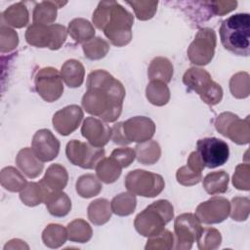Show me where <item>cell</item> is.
<instances>
[{"mask_svg":"<svg viewBox=\"0 0 250 250\" xmlns=\"http://www.w3.org/2000/svg\"><path fill=\"white\" fill-rule=\"evenodd\" d=\"M136 196L130 191L122 192L116 195L110 202L112 212L118 216H128L132 214L136 208Z\"/></svg>","mask_w":250,"mask_h":250,"instance_id":"cell-36","label":"cell"},{"mask_svg":"<svg viewBox=\"0 0 250 250\" xmlns=\"http://www.w3.org/2000/svg\"><path fill=\"white\" fill-rule=\"evenodd\" d=\"M250 200L248 197L236 196L231 200V210L229 212L230 217L234 221H245L249 216Z\"/></svg>","mask_w":250,"mask_h":250,"instance_id":"cell-42","label":"cell"},{"mask_svg":"<svg viewBox=\"0 0 250 250\" xmlns=\"http://www.w3.org/2000/svg\"><path fill=\"white\" fill-rule=\"evenodd\" d=\"M2 20L8 25L21 28L28 23V11L22 2H19L10 6L2 13Z\"/></svg>","mask_w":250,"mask_h":250,"instance_id":"cell-29","label":"cell"},{"mask_svg":"<svg viewBox=\"0 0 250 250\" xmlns=\"http://www.w3.org/2000/svg\"><path fill=\"white\" fill-rule=\"evenodd\" d=\"M129 4L140 21H147L151 19L157 10V1H128Z\"/></svg>","mask_w":250,"mask_h":250,"instance_id":"cell-41","label":"cell"},{"mask_svg":"<svg viewBox=\"0 0 250 250\" xmlns=\"http://www.w3.org/2000/svg\"><path fill=\"white\" fill-rule=\"evenodd\" d=\"M176 178L179 184L188 187L198 184L202 180V174L192 171L188 166H183L178 169Z\"/></svg>","mask_w":250,"mask_h":250,"instance_id":"cell-46","label":"cell"},{"mask_svg":"<svg viewBox=\"0 0 250 250\" xmlns=\"http://www.w3.org/2000/svg\"><path fill=\"white\" fill-rule=\"evenodd\" d=\"M67 237L70 241L85 243L92 237L93 230L91 226L83 219H75L67 227Z\"/></svg>","mask_w":250,"mask_h":250,"instance_id":"cell-34","label":"cell"},{"mask_svg":"<svg viewBox=\"0 0 250 250\" xmlns=\"http://www.w3.org/2000/svg\"><path fill=\"white\" fill-rule=\"evenodd\" d=\"M82 106L104 122H114L121 114L125 89L120 81L104 69L92 71L86 82Z\"/></svg>","mask_w":250,"mask_h":250,"instance_id":"cell-1","label":"cell"},{"mask_svg":"<svg viewBox=\"0 0 250 250\" xmlns=\"http://www.w3.org/2000/svg\"><path fill=\"white\" fill-rule=\"evenodd\" d=\"M75 187L77 193L84 198L98 195L103 188L100 180L93 174H86L79 177Z\"/></svg>","mask_w":250,"mask_h":250,"instance_id":"cell-35","label":"cell"},{"mask_svg":"<svg viewBox=\"0 0 250 250\" xmlns=\"http://www.w3.org/2000/svg\"><path fill=\"white\" fill-rule=\"evenodd\" d=\"M210 5H211V10L213 14L223 16L234 10L237 6V2L236 1H214V2H210Z\"/></svg>","mask_w":250,"mask_h":250,"instance_id":"cell-48","label":"cell"},{"mask_svg":"<svg viewBox=\"0 0 250 250\" xmlns=\"http://www.w3.org/2000/svg\"><path fill=\"white\" fill-rule=\"evenodd\" d=\"M216 39V33L212 28L199 29L188 49V60L197 65L209 63L215 54Z\"/></svg>","mask_w":250,"mask_h":250,"instance_id":"cell-9","label":"cell"},{"mask_svg":"<svg viewBox=\"0 0 250 250\" xmlns=\"http://www.w3.org/2000/svg\"><path fill=\"white\" fill-rule=\"evenodd\" d=\"M22 248H25V249H28V245H26L24 243V241L22 240H20V239H12L10 240L5 246H4V249L7 250V249H22Z\"/></svg>","mask_w":250,"mask_h":250,"instance_id":"cell-51","label":"cell"},{"mask_svg":"<svg viewBox=\"0 0 250 250\" xmlns=\"http://www.w3.org/2000/svg\"><path fill=\"white\" fill-rule=\"evenodd\" d=\"M66 35L67 30L62 24L33 23L25 31V40L31 46L58 50L64 43Z\"/></svg>","mask_w":250,"mask_h":250,"instance_id":"cell-6","label":"cell"},{"mask_svg":"<svg viewBox=\"0 0 250 250\" xmlns=\"http://www.w3.org/2000/svg\"><path fill=\"white\" fill-rule=\"evenodd\" d=\"M20 198L23 204L33 207L42 202H45L46 193L39 183H27L25 188L21 191Z\"/></svg>","mask_w":250,"mask_h":250,"instance_id":"cell-37","label":"cell"},{"mask_svg":"<svg viewBox=\"0 0 250 250\" xmlns=\"http://www.w3.org/2000/svg\"><path fill=\"white\" fill-rule=\"evenodd\" d=\"M229 175L221 170L207 174L203 179V188L211 195L225 193L229 187Z\"/></svg>","mask_w":250,"mask_h":250,"instance_id":"cell-30","label":"cell"},{"mask_svg":"<svg viewBox=\"0 0 250 250\" xmlns=\"http://www.w3.org/2000/svg\"><path fill=\"white\" fill-rule=\"evenodd\" d=\"M230 212L229 201L222 196H213L205 202L200 203L195 215L203 224H219L225 221Z\"/></svg>","mask_w":250,"mask_h":250,"instance_id":"cell-14","label":"cell"},{"mask_svg":"<svg viewBox=\"0 0 250 250\" xmlns=\"http://www.w3.org/2000/svg\"><path fill=\"white\" fill-rule=\"evenodd\" d=\"M93 22L114 46H125L132 39L134 17L115 1L100 2L93 14Z\"/></svg>","mask_w":250,"mask_h":250,"instance_id":"cell-2","label":"cell"},{"mask_svg":"<svg viewBox=\"0 0 250 250\" xmlns=\"http://www.w3.org/2000/svg\"><path fill=\"white\" fill-rule=\"evenodd\" d=\"M196 241L199 249L213 250L220 246L222 242V236L218 229L213 228H204L202 229Z\"/></svg>","mask_w":250,"mask_h":250,"instance_id":"cell-39","label":"cell"},{"mask_svg":"<svg viewBox=\"0 0 250 250\" xmlns=\"http://www.w3.org/2000/svg\"><path fill=\"white\" fill-rule=\"evenodd\" d=\"M45 204L49 213L55 217H64L71 209L70 198L62 190L51 193L47 197Z\"/></svg>","mask_w":250,"mask_h":250,"instance_id":"cell-27","label":"cell"},{"mask_svg":"<svg viewBox=\"0 0 250 250\" xmlns=\"http://www.w3.org/2000/svg\"><path fill=\"white\" fill-rule=\"evenodd\" d=\"M196 147L204 166L211 169L224 165L229 156L228 144L215 137L198 140Z\"/></svg>","mask_w":250,"mask_h":250,"instance_id":"cell-12","label":"cell"},{"mask_svg":"<svg viewBox=\"0 0 250 250\" xmlns=\"http://www.w3.org/2000/svg\"><path fill=\"white\" fill-rule=\"evenodd\" d=\"M124 185L130 192L144 197H154L161 193L165 187L162 176L141 169L129 172Z\"/></svg>","mask_w":250,"mask_h":250,"instance_id":"cell-7","label":"cell"},{"mask_svg":"<svg viewBox=\"0 0 250 250\" xmlns=\"http://www.w3.org/2000/svg\"><path fill=\"white\" fill-rule=\"evenodd\" d=\"M147 76L150 81L158 80L167 84L173 76V64L167 58L156 57L149 63Z\"/></svg>","mask_w":250,"mask_h":250,"instance_id":"cell-23","label":"cell"},{"mask_svg":"<svg viewBox=\"0 0 250 250\" xmlns=\"http://www.w3.org/2000/svg\"><path fill=\"white\" fill-rule=\"evenodd\" d=\"M32 150L42 161L48 162L55 159L60 151V142L48 129L38 130L32 138Z\"/></svg>","mask_w":250,"mask_h":250,"instance_id":"cell-16","label":"cell"},{"mask_svg":"<svg viewBox=\"0 0 250 250\" xmlns=\"http://www.w3.org/2000/svg\"><path fill=\"white\" fill-rule=\"evenodd\" d=\"M220 38L226 50L237 56H248L250 46V17L247 13L232 15L220 26Z\"/></svg>","mask_w":250,"mask_h":250,"instance_id":"cell-3","label":"cell"},{"mask_svg":"<svg viewBox=\"0 0 250 250\" xmlns=\"http://www.w3.org/2000/svg\"><path fill=\"white\" fill-rule=\"evenodd\" d=\"M174 236L171 231L164 229L157 235L148 237L146 249H171L173 248Z\"/></svg>","mask_w":250,"mask_h":250,"instance_id":"cell-43","label":"cell"},{"mask_svg":"<svg viewBox=\"0 0 250 250\" xmlns=\"http://www.w3.org/2000/svg\"><path fill=\"white\" fill-rule=\"evenodd\" d=\"M99 180L105 184L114 183L121 175L122 167L119 163L110 157H104L95 167Z\"/></svg>","mask_w":250,"mask_h":250,"instance_id":"cell-26","label":"cell"},{"mask_svg":"<svg viewBox=\"0 0 250 250\" xmlns=\"http://www.w3.org/2000/svg\"><path fill=\"white\" fill-rule=\"evenodd\" d=\"M67 159L75 166L84 169H93L104 157L103 147H96L89 143L71 140L65 147Z\"/></svg>","mask_w":250,"mask_h":250,"instance_id":"cell-8","label":"cell"},{"mask_svg":"<svg viewBox=\"0 0 250 250\" xmlns=\"http://www.w3.org/2000/svg\"><path fill=\"white\" fill-rule=\"evenodd\" d=\"M187 166L191 169L192 171L194 172H198V173H201L203 171V169L205 168L199 154L197 151H192L188 158V164Z\"/></svg>","mask_w":250,"mask_h":250,"instance_id":"cell-50","label":"cell"},{"mask_svg":"<svg viewBox=\"0 0 250 250\" xmlns=\"http://www.w3.org/2000/svg\"><path fill=\"white\" fill-rule=\"evenodd\" d=\"M87 211L90 222L96 226H101L108 222L112 213L109 201L104 198H98L92 201Z\"/></svg>","mask_w":250,"mask_h":250,"instance_id":"cell-25","label":"cell"},{"mask_svg":"<svg viewBox=\"0 0 250 250\" xmlns=\"http://www.w3.org/2000/svg\"><path fill=\"white\" fill-rule=\"evenodd\" d=\"M19 43V38L17 32L6 26L4 23L1 24V39H0V49L1 52H10L14 50Z\"/></svg>","mask_w":250,"mask_h":250,"instance_id":"cell-45","label":"cell"},{"mask_svg":"<svg viewBox=\"0 0 250 250\" xmlns=\"http://www.w3.org/2000/svg\"><path fill=\"white\" fill-rule=\"evenodd\" d=\"M85 57L89 60H101L109 50V44L101 37H95L82 45Z\"/></svg>","mask_w":250,"mask_h":250,"instance_id":"cell-38","label":"cell"},{"mask_svg":"<svg viewBox=\"0 0 250 250\" xmlns=\"http://www.w3.org/2000/svg\"><path fill=\"white\" fill-rule=\"evenodd\" d=\"M110 156L116 160L122 168H126L136 158V152L132 147H119L115 148L111 152Z\"/></svg>","mask_w":250,"mask_h":250,"instance_id":"cell-47","label":"cell"},{"mask_svg":"<svg viewBox=\"0 0 250 250\" xmlns=\"http://www.w3.org/2000/svg\"><path fill=\"white\" fill-rule=\"evenodd\" d=\"M249 172L250 166L248 163L238 164L232 176V184L237 189L249 190Z\"/></svg>","mask_w":250,"mask_h":250,"instance_id":"cell-44","label":"cell"},{"mask_svg":"<svg viewBox=\"0 0 250 250\" xmlns=\"http://www.w3.org/2000/svg\"><path fill=\"white\" fill-rule=\"evenodd\" d=\"M34 82L37 93L48 103L59 100L63 93L62 78L58 69L54 67L48 66L39 69Z\"/></svg>","mask_w":250,"mask_h":250,"instance_id":"cell-13","label":"cell"},{"mask_svg":"<svg viewBox=\"0 0 250 250\" xmlns=\"http://www.w3.org/2000/svg\"><path fill=\"white\" fill-rule=\"evenodd\" d=\"M148 102L154 105L162 106L169 102L170 91L166 83L158 80H151L146 89Z\"/></svg>","mask_w":250,"mask_h":250,"instance_id":"cell-32","label":"cell"},{"mask_svg":"<svg viewBox=\"0 0 250 250\" xmlns=\"http://www.w3.org/2000/svg\"><path fill=\"white\" fill-rule=\"evenodd\" d=\"M112 129L103 120L96 117H87L82 124V136L96 147H103L111 140Z\"/></svg>","mask_w":250,"mask_h":250,"instance_id":"cell-18","label":"cell"},{"mask_svg":"<svg viewBox=\"0 0 250 250\" xmlns=\"http://www.w3.org/2000/svg\"><path fill=\"white\" fill-rule=\"evenodd\" d=\"M183 82L189 90L198 94L201 100L209 105H215L222 101L223 89L221 85L213 81L209 72L203 68H188L183 76Z\"/></svg>","mask_w":250,"mask_h":250,"instance_id":"cell-5","label":"cell"},{"mask_svg":"<svg viewBox=\"0 0 250 250\" xmlns=\"http://www.w3.org/2000/svg\"><path fill=\"white\" fill-rule=\"evenodd\" d=\"M16 163L21 171L30 179L38 177L43 171V162L35 155L32 148H21L16 157Z\"/></svg>","mask_w":250,"mask_h":250,"instance_id":"cell-20","label":"cell"},{"mask_svg":"<svg viewBox=\"0 0 250 250\" xmlns=\"http://www.w3.org/2000/svg\"><path fill=\"white\" fill-rule=\"evenodd\" d=\"M174 217L172 204L165 199L152 202L139 213L134 221L136 230L143 236L151 237L164 230L165 225Z\"/></svg>","mask_w":250,"mask_h":250,"instance_id":"cell-4","label":"cell"},{"mask_svg":"<svg viewBox=\"0 0 250 250\" xmlns=\"http://www.w3.org/2000/svg\"><path fill=\"white\" fill-rule=\"evenodd\" d=\"M66 2L59 1H43L38 3L33 10V23L50 25L57 19V11L59 8L65 5Z\"/></svg>","mask_w":250,"mask_h":250,"instance_id":"cell-21","label":"cell"},{"mask_svg":"<svg viewBox=\"0 0 250 250\" xmlns=\"http://www.w3.org/2000/svg\"><path fill=\"white\" fill-rule=\"evenodd\" d=\"M67 32L75 42L82 44L90 41L95 36V28L92 23L81 18L74 19L69 22Z\"/></svg>","mask_w":250,"mask_h":250,"instance_id":"cell-24","label":"cell"},{"mask_svg":"<svg viewBox=\"0 0 250 250\" xmlns=\"http://www.w3.org/2000/svg\"><path fill=\"white\" fill-rule=\"evenodd\" d=\"M67 181H68V174L66 169L62 165L59 163H55V164H51L48 167L44 177L38 183L45 190L46 199H47V197L51 193L56 191H61L62 189H63L67 185Z\"/></svg>","mask_w":250,"mask_h":250,"instance_id":"cell-19","label":"cell"},{"mask_svg":"<svg viewBox=\"0 0 250 250\" xmlns=\"http://www.w3.org/2000/svg\"><path fill=\"white\" fill-rule=\"evenodd\" d=\"M215 126L219 133L238 145H245L249 142V116L239 119L232 112H223L216 119Z\"/></svg>","mask_w":250,"mask_h":250,"instance_id":"cell-10","label":"cell"},{"mask_svg":"<svg viewBox=\"0 0 250 250\" xmlns=\"http://www.w3.org/2000/svg\"><path fill=\"white\" fill-rule=\"evenodd\" d=\"M111 129H112L111 140L113 141L114 144L122 145V146H126V145H129V144H130V143L126 140L125 136H124L123 129H122V122H118V123L114 124Z\"/></svg>","mask_w":250,"mask_h":250,"instance_id":"cell-49","label":"cell"},{"mask_svg":"<svg viewBox=\"0 0 250 250\" xmlns=\"http://www.w3.org/2000/svg\"><path fill=\"white\" fill-rule=\"evenodd\" d=\"M67 230L58 224L48 225L42 232V241L49 248H59L67 239Z\"/></svg>","mask_w":250,"mask_h":250,"instance_id":"cell-33","label":"cell"},{"mask_svg":"<svg viewBox=\"0 0 250 250\" xmlns=\"http://www.w3.org/2000/svg\"><path fill=\"white\" fill-rule=\"evenodd\" d=\"M83 116V110L79 105H67L54 114L52 120L53 126L59 134L67 136L78 128Z\"/></svg>","mask_w":250,"mask_h":250,"instance_id":"cell-17","label":"cell"},{"mask_svg":"<svg viewBox=\"0 0 250 250\" xmlns=\"http://www.w3.org/2000/svg\"><path fill=\"white\" fill-rule=\"evenodd\" d=\"M0 182L4 188L12 192L21 191L27 185L26 180L21 172L12 166L5 167L1 170Z\"/></svg>","mask_w":250,"mask_h":250,"instance_id":"cell-31","label":"cell"},{"mask_svg":"<svg viewBox=\"0 0 250 250\" xmlns=\"http://www.w3.org/2000/svg\"><path fill=\"white\" fill-rule=\"evenodd\" d=\"M85 69L83 64L77 60H67L61 68V76L69 88H76L84 81Z\"/></svg>","mask_w":250,"mask_h":250,"instance_id":"cell-22","label":"cell"},{"mask_svg":"<svg viewBox=\"0 0 250 250\" xmlns=\"http://www.w3.org/2000/svg\"><path fill=\"white\" fill-rule=\"evenodd\" d=\"M122 129L129 143H143L150 140L155 132L154 122L146 116H135L122 122Z\"/></svg>","mask_w":250,"mask_h":250,"instance_id":"cell-15","label":"cell"},{"mask_svg":"<svg viewBox=\"0 0 250 250\" xmlns=\"http://www.w3.org/2000/svg\"><path fill=\"white\" fill-rule=\"evenodd\" d=\"M135 152L138 161L145 165H152L156 163L161 155L159 144L152 140L138 144L135 147Z\"/></svg>","mask_w":250,"mask_h":250,"instance_id":"cell-28","label":"cell"},{"mask_svg":"<svg viewBox=\"0 0 250 250\" xmlns=\"http://www.w3.org/2000/svg\"><path fill=\"white\" fill-rule=\"evenodd\" d=\"M201 222L195 214L184 213L175 219V249H190L193 242L196 241L201 230Z\"/></svg>","mask_w":250,"mask_h":250,"instance_id":"cell-11","label":"cell"},{"mask_svg":"<svg viewBox=\"0 0 250 250\" xmlns=\"http://www.w3.org/2000/svg\"><path fill=\"white\" fill-rule=\"evenodd\" d=\"M229 89L232 96L236 99H244L249 96V74L238 72L231 76Z\"/></svg>","mask_w":250,"mask_h":250,"instance_id":"cell-40","label":"cell"}]
</instances>
